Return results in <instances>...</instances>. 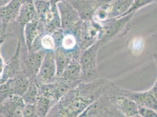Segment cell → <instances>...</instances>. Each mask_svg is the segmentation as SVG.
Listing matches in <instances>:
<instances>
[{
  "label": "cell",
  "instance_id": "22",
  "mask_svg": "<svg viewBox=\"0 0 157 117\" xmlns=\"http://www.w3.org/2000/svg\"><path fill=\"white\" fill-rule=\"evenodd\" d=\"M53 106V104L49 98L39 94V96L35 104L36 117H47Z\"/></svg>",
  "mask_w": 157,
  "mask_h": 117
},
{
  "label": "cell",
  "instance_id": "2",
  "mask_svg": "<svg viewBox=\"0 0 157 117\" xmlns=\"http://www.w3.org/2000/svg\"><path fill=\"white\" fill-rule=\"evenodd\" d=\"M37 18L44 28V33L52 34L62 28L58 7L49 0H33Z\"/></svg>",
  "mask_w": 157,
  "mask_h": 117
},
{
  "label": "cell",
  "instance_id": "17",
  "mask_svg": "<svg viewBox=\"0 0 157 117\" xmlns=\"http://www.w3.org/2000/svg\"><path fill=\"white\" fill-rule=\"evenodd\" d=\"M36 18L37 15L33 4V1L24 0L20 7L15 22L20 26V28L24 29V27L27 23Z\"/></svg>",
  "mask_w": 157,
  "mask_h": 117
},
{
  "label": "cell",
  "instance_id": "21",
  "mask_svg": "<svg viewBox=\"0 0 157 117\" xmlns=\"http://www.w3.org/2000/svg\"><path fill=\"white\" fill-rule=\"evenodd\" d=\"M39 88L36 80H31L27 90L21 96L25 104H36L39 96Z\"/></svg>",
  "mask_w": 157,
  "mask_h": 117
},
{
  "label": "cell",
  "instance_id": "12",
  "mask_svg": "<svg viewBox=\"0 0 157 117\" xmlns=\"http://www.w3.org/2000/svg\"><path fill=\"white\" fill-rule=\"evenodd\" d=\"M56 78V66L54 52L47 51L36 75V81L40 85L53 82Z\"/></svg>",
  "mask_w": 157,
  "mask_h": 117
},
{
  "label": "cell",
  "instance_id": "1",
  "mask_svg": "<svg viewBox=\"0 0 157 117\" xmlns=\"http://www.w3.org/2000/svg\"><path fill=\"white\" fill-rule=\"evenodd\" d=\"M113 81L98 78L81 81L67 91L49 111L47 117H78L86 109L108 90Z\"/></svg>",
  "mask_w": 157,
  "mask_h": 117
},
{
  "label": "cell",
  "instance_id": "5",
  "mask_svg": "<svg viewBox=\"0 0 157 117\" xmlns=\"http://www.w3.org/2000/svg\"><path fill=\"white\" fill-rule=\"evenodd\" d=\"M123 117L110 101L107 91L90 105L78 117Z\"/></svg>",
  "mask_w": 157,
  "mask_h": 117
},
{
  "label": "cell",
  "instance_id": "15",
  "mask_svg": "<svg viewBox=\"0 0 157 117\" xmlns=\"http://www.w3.org/2000/svg\"><path fill=\"white\" fill-rule=\"evenodd\" d=\"M53 52L56 66V77L58 78L73 59L79 60L81 51L67 52L62 47L59 46L56 47Z\"/></svg>",
  "mask_w": 157,
  "mask_h": 117
},
{
  "label": "cell",
  "instance_id": "20",
  "mask_svg": "<svg viewBox=\"0 0 157 117\" xmlns=\"http://www.w3.org/2000/svg\"><path fill=\"white\" fill-rule=\"evenodd\" d=\"M63 32V36L62 39L60 47L67 52H74L80 50L78 38L76 35L70 32H65L64 31Z\"/></svg>",
  "mask_w": 157,
  "mask_h": 117
},
{
  "label": "cell",
  "instance_id": "6",
  "mask_svg": "<svg viewBox=\"0 0 157 117\" xmlns=\"http://www.w3.org/2000/svg\"><path fill=\"white\" fill-rule=\"evenodd\" d=\"M107 92L114 107L123 117H140L138 113V105L134 101L118 91V86L114 82Z\"/></svg>",
  "mask_w": 157,
  "mask_h": 117
},
{
  "label": "cell",
  "instance_id": "18",
  "mask_svg": "<svg viewBox=\"0 0 157 117\" xmlns=\"http://www.w3.org/2000/svg\"><path fill=\"white\" fill-rule=\"evenodd\" d=\"M58 78L73 85L80 83L82 81V71L79 60L73 59Z\"/></svg>",
  "mask_w": 157,
  "mask_h": 117
},
{
  "label": "cell",
  "instance_id": "23",
  "mask_svg": "<svg viewBox=\"0 0 157 117\" xmlns=\"http://www.w3.org/2000/svg\"><path fill=\"white\" fill-rule=\"evenodd\" d=\"M156 1L157 0H134L131 7L124 15L131 13H136L140 9L148 5H150L151 4H152Z\"/></svg>",
  "mask_w": 157,
  "mask_h": 117
},
{
  "label": "cell",
  "instance_id": "14",
  "mask_svg": "<svg viewBox=\"0 0 157 117\" xmlns=\"http://www.w3.org/2000/svg\"><path fill=\"white\" fill-rule=\"evenodd\" d=\"M25 105L22 97L12 94L0 104V114L6 117H22Z\"/></svg>",
  "mask_w": 157,
  "mask_h": 117
},
{
  "label": "cell",
  "instance_id": "24",
  "mask_svg": "<svg viewBox=\"0 0 157 117\" xmlns=\"http://www.w3.org/2000/svg\"><path fill=\"white\" fill-rule=\"evenodd\" d=\"M138 113L140 117H157V111L140 105H138Z\"/></svg>",
  "mask_w": 157,
  "mask_h": 117
},
{
  "label": "cell",
  "instance_id": "28",
  "mask_svg": "<svg viewBox=\"0 0 157 117\" xmlns=\"http://www.w3.org/2000/svg\"><path fill=\"white\" fill-rule=\"evenodd\" d=\"M105 1H106V2H109L111 1V0H105Z\"/></svg>",
  "mask_w": 157,
  "mask_h": 117
},
{
  "label": "cell",
  "instance_id": "10",
  "mask_svg": "<svg viewBox=\"0 0 157 117\" xmlns=\"http://www.w3.org/2000/svg\"><path fill=\"white\" fill-rule=\"evenodd\" d=\"M76 85L57 78L53 82L39 85V94L49 98L54 105L67 91Z\"/></svg>",
  "mask_w": 157,
  "mask_h": 117
},
{
  "label": "cell",
  "instance_id": "9",
  "mask_svg": "<svg viewBox=\"0 0 157 117\" xmlns=\"http://www.w3.org/2000/svg\"><path fill=\"white\" fill-rule=\"evenodd\" d=\"M118 91L120 94L130 98L138 105L157 110V81L151 89L146 91H131L119 87H118Z\"/></svg>",
  "mask_w": 157,
  "mask_h": 117
},
{
  "label": "cell",
  "instance_id": "26",
  "mask_svg": "<svg viewBox=\"0 0 157 117\" xmlns=\"http://www.w3.org/2000/svg\"><path fill=\"white\" fill-rule=\"evenodd\" d=\"M11 0H0V7L6 6Z\"/></svg>",
  "mask_w": 157,
  "mask_h": 117
},
{
  "label": "cell",
  "instance_id": "11",
  "mask_svg": "<svg viewBox=\"0 0 157 117\" xmlns=\"http://www.w3.org/2000/svg\"><path fill=\"white\" fill-rule=\"evenodd\" d=\"M24 1L11 0L6 6L0 7V43L4 42L10 24L15 22Z\"/></svg>",
  "mask_w": 157,
  "mask_h": 117
},
{
  "label": "cell",
  "instance_id": "3",
  "mask_svg": "<svg viewBox=\"0 0 157 117\" xmlns=\"http://www.w3.org/2000/svg\"><path fill=\"white\" fill-rule=\"evenodd\" d=\"M101 46V42L98 40L89 47L81 51L79 63L82 71V81L89 82L99 78L97 58Z\"/></svg>",
  "mask_w": 157,
  "mask_h": 117
},
{
  "label": "cell",
  "instance_id": "25",
  "mask_svg": "<svg viewBox=\"0 0 157 117\" xmlns=\"http://www.w3.org/2000/svg\"><path fill=\"white\" fill-rule=\"evenodd\" d=\"M22 117H36L35 104H25L23 110Z\"/></svg>",
  "mask_w": 157,
  "mask_h": 117
},
{
  "label": "cell",
  "instance_id": "16",
  "mask_svg": "<svg viewBox=\"0 0 157 117\" xmlns=\"http://www.w3.org/2000/svg\"><path fill=\"white\" fill-rule=\"evenodd\" d=\"M44 33V28L38 18L27 23L23 29V38L28 51H29L36 38Z\"/></svg>",
  "mask_w": 157,
  "mask_h": 117
},
{
  "label": "cell",
  "instance_id": "27",
  "mask_svg": "<svg viewBox=\"0 0 157 117\" xmlns=\"http://www.w3.org/2000/svg\"><path fill=\"white\" fill-rule=\"evenodd\" d=\"M49 1H50V2H51V4L56 5V4H57L59 2L64 1H67V0H49Z\"/></svg>",
  "mask_w": 157,
  "mask_h": 117
},
{
  "label": "cell",
  "instance_id": "8",
  "mask_svg": "<svg viewBox=\"0 0 157 117\" xmlns=\"http://www.w3.org/2000/svg\"><path fill=\"white\" fill-rule=\"evenodd\" d=\"M61 21V26L65 32L76 33L82 20L78 13L68 1L59 2L56 4Z\"/></svg>",
  "mask_w": 157,
  "mask_h": 117
},
{
  "label": "cell",
  "instance_id": "4",
  "mask_svg": "<svg viewBox=\"0 0 157 117\" xmlns=\"http://www.w3.org/2000/svg\"><path fill=\"white\" fill-rule=\"evenodd\" d=\"M136 13H131L119 18L107 20L100 23L102 28L98 40L101 42L102 45L123 32L129 25Z\"/></svg>",
  "mask_w": 157,
  "mask_h": 117
},
{
  "label": "cell",
  "instance_id": "7",
  "mask_svg": "<svg viewBox=\"0 0 157 117\" xmlns=\"http://www.w3.org/2000/svg\"><path fill=\"white\" fill-rule=\"evenodd\" d=\"M101 28V25L93 19L82 20L76 33L81 51L89 47L98 40Z\"/></svg>",
  "mask_w": 157,
  "mask_h": 117
},
{
  "label": "cell",
  "instance_id": "19",
  "mask_svg": "<svg viewBox=\"0 0 157 117\" xmlns=\"http://www.w3.org/2000/svg\"><path fill=\"white\" fill-rule=\"evenodd\" d=\"M8 80L11 85L13 94L21 97L26 91L31 81L30 78L22 71Z\"/></svg>",
  "mask_w": 157,
  "mask_h": 117
},
{
  "label": "cell",
  "instance_id": "13",
  "mask_svg": "<svg viewBox=\"0 0 157 117\" xmlns=\"http://www.w3.org/2000/svg\"><path fill=\"white\" fill-rule=\"evenodd\" d=\"M83 21L92 20L95 13L105 3V0H67Z\"/></svg>",
  "mask_w": 157,
  "mask_h": 117
}]
</instances>
